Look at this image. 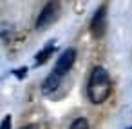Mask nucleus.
Wrapping results in <instances>:
<instances>
[{
    "mask_svg": "<svg viewBox=\"0 0 132 129\" xmlns=\"http://www.w3.org/2000/svg\"><path fill=\"white\" fill-rule=\"evenodd\" d=\"M112 91V84H110V76L105 71V67H94L90 76H89V84H87V95L89 100L92 104H103Z\"/></svg>",
    "mask_w": 132,
    "mask_h": 129,
    "instance_id": "obj_1",
    "label": "nucleus"
},
{
    "mask_svg": "<svg viewBox=\"0 0 132 129\" xmlns=\"http://www.w3.org/2000/svg\"><path fill=\"white\" fill-rule=\"evenodd\" d=\"M58 11H60V4L58 2H47L42 9V13L38 15V20H36V29H45L49 24H53L58 17Z\"/></svg>",
    "mask_w": 132,
    "mask_h": 129,
    "instance_id": "obj_2",
    "label": "nucleus"
},
{
    "mask_svg": "<svg viewBox=\"0 0 132 129\" xmlns=\"http://www.w3.org/2000/svg\"><path fill=\"white\" fill-rule=\"evenodd\" d=\"M105 29H107V8L101 6V8L96 11V15L92 17V22H90V33H92V37L101 38V37L105 35Z\"/></svg>",
    "mask_w": 132,
    "mask_h": 129,
    "instance_id": "obj_3",
    "label": "nucleus"
},
{
    "mask_svg": "<svg viewBox=\"0 0 132 129\" xmlns=\"http://www.w3.org/2000/svg\"><path fill=\"white\" fill-rule=\"evenodd\" d=\"M74 60H76V49H72V47L65 49V51L58 56V60H56L54 73H58L60 76H63L67 71H71V67H72V64H74Z\"/></svg>",
    "mask_w": 132,
    "mask_h": 129,
    "instance_id": "obj_4",
    "label": "nucleus"
},
{
    "mask_svg": "<svg viewBox=\"0 0 132 129\" xmlns=\"http://www.w3.org/2000/svg\"><path fill=\"white\" fill-rule=\"evenodd\" d=\"M60 80H62V76L53 71V73L44 80V84H42V93H44V95H51L53 91H56L58 85H60Z\"/></svg>",
    "mask_w": 132,
    "mask_h": 129,
    "instance_id": "obj_5",
    "label": "nucleus"
},
{
    "mask_svg": "<svg viewBox=\"0 0 132 129\" xmlns=\"http://www.w3.org/2000/svg\"><path fill=\"white\" fill-rule=\"evenodd\" d=\"M54 53V46H47L44 51H40L38 55H36V64H44V62H47L49 60V56Z\"/></svg>",
    "mask_w": 132,
    "mask_h": 129,
    "instance_id": "obj_6",
    "label": "nucleus"
},
{
    "mask_svg": "<svg viewBox=\"0 0 132 129\" xmlns=\"http://www.w3.org/2000/svg\"><path fill=\"white\" fill-rule=\"evenodd\" d=\"M69 129H89V122H87L85 118H76V120L71 124Z\"/></svg>",
    "mask_w": 132,
    "mask_h": 129,
    "instance_id": "obj_7",
    "label": "nucleus"
},
{
    "mask_svg": "<svg viewBox=\"0 0 132 129\" xmlns=\"http://www.w3.org/2000/svg\"><path fill=\"white\" fill-rule=\"evenodd\" d=\"M0 129H11V116H6L0 124Z\"/></svg>",
    "mask_w": 132,
    "mask_h": 129,
    "instance_id": "obj_8",
    "label": "nucleus"
},
{
    "mask_svg": "<svg viewBox=\"0 0 132 129\" xmlns=\"http://www.w3.org/2000/svg\"><path fill=\"white\" fill-rule=\"evenodd\" d=\"M22 129H36V125H26V127H22Z\"/></svg>",
    "mask_w": 132,
    "mask_h": 129,
    "instance_id": "obj_9",
    "label": "nucleus"
},
{
    "mask_svg": "<svg viewBox=\"0 0 132 129\" xmlns=\"http://www.w3.org/2000/svg\"><path fill=\"white\" fill-rule=\"evenodd\" d=\"M128 129H132V127H128Z\"/></svg>",
    "mask_w": 132,
    "mask_h": 129,
    "instance_id": "obj_10",
    "label": "nucleus"
}]
</instances>
